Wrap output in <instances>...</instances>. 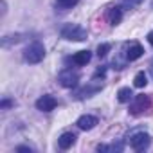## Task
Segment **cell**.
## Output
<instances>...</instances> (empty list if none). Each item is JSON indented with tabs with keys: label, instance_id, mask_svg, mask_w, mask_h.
Instances as JSON below:
<instances>
[{
	"label": "cell",
	"instance_id": "44dd1931",
	"mask_svg": "<svg viewBox=\"0 0 153 153\" xmlns=\"http://www.w3.org/2000/svg\"><path fill=\"white\" fill-rule=\"evenodd\" d=\"M149 68H151V76H153V61H151V67Z\"/></svg>",
	"mask_w": 153,
	"mask_h": 153
},
{
	"label": "cell",
	"instance_id": "ffe728a7",
	"mask_svg": "<svg viewBox=\"0 0 153 153\" xmlns=\"http://www.w3.org/2000/svg\"><path fill=\"white\" fill-rule=\"evenodd\" d=\"M149 43H151V45H153V33H151V34H149Z\"/></svg>",
	"mask_w": 153,
	"mask_h": 153
},
{
	"label": "cell",
	"instance_id": "e0dca14e",
	"mask_svg": "<svg viewBox=\"0 0 153 153\" xmlns=\"http://www.w3.org/2000/svg\"><path fill=\"white\" fill-rule=\"evenodd\" d=\"M140 2V0H124V7H133Z\"/></svg>",
	"mask_w": 153,
	"mask_h": 153
},
{
	"label": "cell",
	"instance_id": "277c9868",
	"mask_svg": "<svg viewBox=\"0 0 153 153\" xmlns=\"http://www.w3.org/2000/svg\"><path fill=\"white\" fill-rule=\"evenodd\" d=\"M149 106H151V99H149L148 96L140 94V96H137V97H135V101H133V105H131L130 112H131L133 115H137V114H140V112L148 110Z\"/></svg>",
	"mask_w": 153,
	"mask_h": 153
},
{
	"label": "cell",
	"instance_id": "ba28073f",
	"mask_svg": "<svg viewBox=\"0 0 153 153\" xmlns=\"http://www.w3.org/2000/svg\"><path fill=\"white\" fill-rule=\"evenodd\" d=\"M96 124H97V119H96L94 115H81V117L78 119V126H79L81 130H85V131L92 130Z\"/></svg>",
	"mask_w": 153,
	"mask_h": 153
},
{
	"label": "cell",
	"instance_id": "52a82bcc",
	"mask_svg": "<svg viewBox=\"0 0 153 153\" xmlns=\"http://www.w3.org/2000/svg\"><path fill=\"white\" fill-rule=\"evenodd\" d=\"M76 133H72V131H67V133H63L59 139H58V146L61 148V149H68L74 142H76Z\"/></svg>",
	"mask_w": 153,
	"mask_h": 153
},
{
	"label": "cell",
	"instance_id": "4fadbf2b",
	"mask_svg": "<svg viewBox=\"0 0 153 153\" xmlns=\"http://www.w3.org/2000/svg\"><path fill=\"white\" fill-rule=\"evenodd\" d=\"M101 90V87H85V88H81L78 94H76V97H90V94H96V92H99Z\"/></svg>",
	"mask_w": 153,
	"mask_h": 153
},
{
	"label": "cell",
	"instance_id": "6da1fadb",
	"mask_svg": "<svg viewBox=\"0 0 153 153\" xmlns=\"http://www.w3.org/2000/svg\"><path fill=\"white\" fill-rule=\"evenodd\" d=\"M61 38L68 42H83L87 40V29H83L78 24H67L61 27Z\"/></svg>",
	"mask_w": 153,
	"mask_h": 153
},
{
	"label": "cell",
	"instance_id": "30bf717a",
	"mask_svg": "<svg viewBox=\"0 0 153 153\" xmlns=\"http://www.w3.org/2000/svg\"><path fill=\"white\" fill-rule=\"evenodd\" d=\"M142 52H144L142 45H139V43H133V45L128 49V52H126V58H128L130 61H135V59H139V58L142 56Z\"/></svg>",
	"mask_w": 153,
	"mask_h": 153
},
{
	"label": "cell",
	"instance_id": "d6986e66",
	"mask_svg": "<svg viewBox=\"0 0 153 153\" xmlns=\"http://www.w3.org/2000/svg\"><path fill=\"white\" fill-rule=\"evenodd\" d=\"M16 151H33L31 148H25V146H20V148H16Z\"/></svg>",
	"mask_w": 153,
	"mask_h": 153
},
{
	"label": "cell",
	"instance_id": "5b68a950",
	"mask_svg": "<svg viewBox=\"0 0 153 153\" xmlns=\"http://www.w3.org/2000/svg\"><path fill=\"white\" fill-rule=\"evenodd\" d=\"M149 140H151V137H149L148 133L140 131V133H135V135L130 139V146H131L133 149L140 151V149H144V148H148V146H149Z\"/></svg>",
	"mask_w": 153,
	"mask_h": 153
},
{
	"label": "cell",
	"instance_id": "8992f818",
	"mask_svg": "<svg viewBox=\"0 0 153 153\" xmlns=\"http://www.w3.org/2000/svg\"><path fill=\"white\" fill-rule=\"evenodd\" d=\"M56 105H58V101H56L52 96H42V97L36 101V108L42 110V112H51V110L56 108Z\"/></svg>",
	"mask_w": 153,
	"mask_h": 153
},
{
	"label": "cell",
	"instance_id": "5bb4252c",
	"mask_svg": "<svg viewBox=\"0 0 153 153\" xmlns=\"http://www.w3.org/2000/svg\"><path fill=\"white\" fill-rule=\"evenodd\" d=\"M133 85H135L137 88H142V87L148 85V78H146L144 72H137V76L133 78Z\"/></svg>",
	"mask_w": 153,
	"mask_h": 153
},
{
	"label": "cell",
	"instance_id": "2e32d148",
	"mask_svg": "<svg viewBox=\"0 0 153 153\" xmlns=\"http://www.w3.org/2000/svg\"><path fill=\"white\" fill-rule=\"evenodd\" d=\"M108 51H110V45H108V43H101V45L97 47V56L103 58V56H106Z\"/></svg>",
	"mask_w": 153,
	"mask_h": 153
},
{
	"label": "cell",
	"instance_id": "3957f363",
	"mask_svg": "<svg viewBox=\"0 0 153 153\" xmlns=\"http://www.w3.org/2000/svg\"><path fill=\"white\" fill-rule=\"evenodd\" d=\"M58 81H59V85H61V87H65V88H72V87L78 85L79 76L76 74V72H72V70H63V72L59 74Z\"/></svg>",
	"mask_w": 153,
	"mask_h": 153
},
{
	"label": "cell",
	"instance_id": "8fae6325",
	"mask_svg": "<svg viewBox=\"0 0 153 153\" xmlns=\"http://www.w3.org/2000/svg\"><path fill=\"white\" fill-rule=\"evenodd\" d=\"M121 18H123V11L119 7H112L108 11V22H110V25H117L121 22Z\"/></svg>",
	"mask_w": 153,
	"mask_h": 153
},
{
	"label": "cell",
	"instance_id": "9c48e42d",
	"mask_svg": "<svg viewBox=\"0 0 153 153\" xmlns=\"http://www.w3.org/2000/svg\"><path fill=\"white\" fill-rule=\"evenodd\" d=\"M90 58H92V54H90V51H79V52H76L74 56H72V61L76 63V65H87L88 61H90Z\"/></svg>",
	"mask_w": 153,
	"mask_h": 153
},
{
	"label": "cell",
	"instance_id": "ac0fdd59",
	"mask_svg": "<svg viewBox=\"0 0 153 153\" xmlns=\"http://www.w3.org/2000/svg\"><path fill=\"white\" fill-rule=\"evenodd\" d=\"M11 105H13V103H11L9 99H4L2 103H0V106H2V108H7V106H11Z\"/></svg>",
	"mask_w": 153,
	"mask_h": 153
},
{
	"label": "cell",
	"instance_id": "9a60e30c",
	"mask_svg": "<svg viewBox=\"0 0 153 153\" xmlns=\"http://www.w3.org/2000/svg\"><path fill=\"white\" fill-rule=\"evenodd\" d=\"M78 2H79V0H56V6L61 7V9H70V7H74Z\"/></svg>",
	"mask_w": 153,
	"mask_h": 153
},
{
	"label": "cell",
	"instance_id": "7c38bea8",
	"mask_svg": "<svg viewBox=\"0 0 153 153\" xmlns=\"http://www.w3.org/2000/svg\"><path fill=\"white\" fill-rule=\"evenodd\" d=\"M131 97H133V94H131V90H130L128 87H124V88H121V90L117 92V99H119V103H128Z\"/></svg>",
	"mask_w": 153,
	"mask_h": 153
},
{
	"label": "cell",
	"instance_id": "7a4b0ae2",
	"mask_svg": "<svg viewBox=\"0 0 153 153\" xmlns=\"http://www.w3.org/2000/svg\"><path fill=\"white\" fill-rule=\"evenodd\" d=\"M45 56V47L40 43V42H34L31 43L25 51H24V59L27 63H40Z\"/></svg>",
	"mask_w": 153,
	"mask_h": 153
}]
</instances>
